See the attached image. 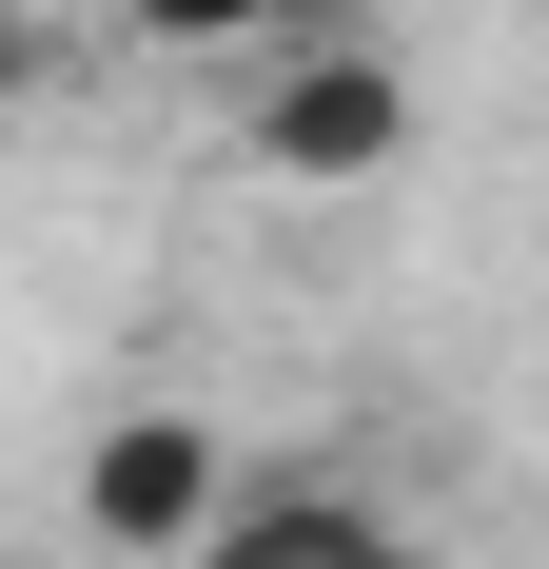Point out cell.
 Masks as SVG:
<instances>
[{
    "mask_svg": "<svg viewBox=\"0 0 549 569\" xmlns=\"http://www.w3.org/2000/svg\"><path fill=\"white\" fill-rule=\"evenodd\" d=\"M217 511H236V432L217 412H118L79 452V550H118V569H197Z\"/></svg>",
    "mask_w": 549,
    "mask_h": 569,
    "instance_id": "obj_1",
    "label": "cell"
},
{
    "mask_svg": "<svg viewBox=\"0 0 549 569\" xmlns=\"http://www.w3.org/2000/svg\"><path fill=\"white\" fill-rule=\"evenodd\" d=\"M412 158V79H392L353 20L333 40H274V79H256V177H315V197H373V177Z\"/></svg>",
    "mask_w": 549,
    "mask_h": 569,
    "instance_id": "obj_2",
    "label": "cell"
},
{
    "mask_svg": "<svg viewBox=\"0 0 549 569\" xmlns=\"http://www.w3.org/2000/svg\"><path fill=\"white\" fill-rule=\"evenodd\" d=\"M197 569H432V550H412L353 471H236V511H217Z\"/></svg>",
    "mask_w": 549,
    "mask_h": 569,
    "instance_id": "obj_3",
    "label": "cell"
},
{
    "mask_svg": "<svg viewBox=\"0 0 549 569\" xmlns=\"http://www.w3.org/2000/svg\"><path fill=\"white\" fill-rule=\"evenodd\" d=\"M353 0H118V40L158 59H274V40H333Z\"/></svg>",
    "mask_w": 549,
    "mask_h": 569,
    "instance_id": "obj_4",
    "label": "cell"
}]
</instances>
